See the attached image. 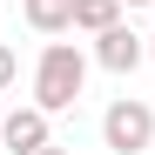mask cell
Returning <instances> with one entry per match:
<instances>
[{
	"label": "cell",
	"instance_id": "10",
	"mask_svg": "<svg viewBox=\"0 0 155 155\" xmlns=\"http://www.w3.org/2000/svg\"><path fill=\"white\" fill-rule=\"evenodd\" d=\"M148 61H155V47H148Z\"/></svg>",
	"mask_w": 155,
	"mask_h": 155
},
{
	"label": "cell",
	"instance_id": "8",
	"mask_svg": "<svg viewBox=\"0 0 155 155\" xmlns=\"http://www.w3.org/2000/svg\"><path fill=\"white\" fill-rule=\"evenodd\" d=\"M34 155H68V148H54V142H47V148H34Z\"/></svg>",
	"mask_w": 155,
	"mask_h": 155
},
{
	"label": "cell",
	"instance_id": "1",
	"mask_svg": "<svg viewBox=\"0 0 155 155\" xmlns=\"http://www.w3.org/2000/svg\"><path fill=\"white\" fill-rule=\"evenodd\" d=\"M81 88H88V54L74 41H47L41 61H34V101L47 115H61V108L81 101Z\"/></svg>",
	"mask_w": 155,
	"mask_h": 155
},
{
	"label": "cell",
	"instance_id": "2",
	"mask_svg": "<svg viewBox=\"0 0 155 155\" xmlns=\"http://www.w3.org/2000/svg\"><path fill=\"white\" fill-rule=\"evenodd\" d=\"M101 142H108L115 155H142V148L155 142V108L135 101V94L108 101V115H101Z\"/></svg>",
	"mask_w": 155,
	"mask_h": 155
},
{
	"label": "cell",
	"instance_id": "6",
	"mask_svg": "<svg viewBox=\"0 0 155 155\" xmlns=\"http://www.w3.org/2000/svg\"><path fill=\"white\" fill-rule=\"evenodd\" d=\"M121 20V0H74V34H101Z\"/></svg>",
	"mask_w": 155,
	"mask_h": 155
},
{
	"label": "cell",
	"instance_id": "3",
	"mask_svg": "<svg viewBox=\"0 0 155 155\" xmlns=\"http://www.w3.org/2000/svg\"><path fill=\"white\" fill-rule=\"evenodd\" d=\"M94 61L108 68V74H135V68L148 61V47H142V34L128 27V20H115V27L94 34Z\"/></svg>",
	"mask_w": 155,
	"mask_h": 155
},
{
	"label": "cell",
	"instance_id": "4",
	"mask_svg": "<svg viewBox=\"0 0 155 155\" xmlns=\"http://www.w3.org/2000/svg\"><path fill=\"white\" fill-rule=\"evenodd\" d=\"M0 148H14V155L47 148V108H41V101H27V108H14V115H0Z\"/></svg>",
	"mask_w": 155,
	"mask_h": 155
},
{
	"label": "cell",
	"instance_id": "5",
	"mask_svg": "<svg viewBox=\"0 0 155 155\" xmlns=\"http://www.w3.org/2000/svg\"><path fill=\"white\" fill-rule=\"evenodd\" d=\"M34 34H74V0H20Z\"/></svg>",
	"mask_w": 155,
	"mask_h": 155
},
{
	"label": "cell",
	"instance_id": "7",
	"mask_svg": "<svg viewBox=\"0 0 155 155\" xmlns=\"http://www.w3.org/2000/svg\"><path fill=\"white\" fill-rule=\"evenodd\" d=\"M14 81H20V54L0 41V88H14Z\"/></svg>",
	"mask_w": 155,
	"mask_h": 155
},
{
	"label": "cell",
	"instance_id": "9",
	"mask_svg": "<svg viewBox=\"0 0 155 155\" xmlns=\"http://www.w3.org/2000/svg\"><path fill=\"white\" fill-rule=\"evenodd\" d=\"M121 7H155V0H121Z\"/></svg>",
	"mask_w": 155,
	"mask_h": 155
}]
</instances>
